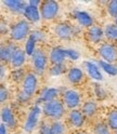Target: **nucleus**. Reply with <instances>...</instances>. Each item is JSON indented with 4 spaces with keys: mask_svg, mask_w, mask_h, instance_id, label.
I'll use <instances>...</instances> for the list:
<instances>
[{
    "mask_svg": "<svg viewBox=\"0 0 117 134\" xmlns=\"http://www.w3.org/2000/svg\"><path fill=\"white\" fill-rule=\"evenodd\" d=\"M42 110L48 117H51L54 119H60L64 114V107L62 103L57 102V100H52V102L45 103Z\"/></svg>",
    "mask_w": 117,
    "mask_h": 134,
    "instance_id": "f257e3e1",
    "label": "nucleus"
},
{
    "mask_svg": "<svg viewBox=\"0 0 117 134\" xmlns=\"http://www.w3.org/2000/svg\"><path fill=\"white\" fill-rule=\"evenodd\" d=\"M58 11V4L53 0H47L41 4V16L44 19H53Z\"/></svg>",
    "mask_w": 117,
    "mask_h": 134,
    "instance_id": "f03ea898",
    "label": "nucleus"
},
{
    "mask_svg": "<svg viewBox=\"0 0 117 134\" xmlns=\"http://www.w3.org/2000/svg\"><path fill=\"white\" fill-rule=\"evenodd\" d=\"M29 31V25L27 22L21 21L16 25L12 27L11 29V37L14 40H22L27 36V34Z\"/></svg>",
    "mask_w": 117,
    "mask_h": 134,
    "instance_id": "7ed1b4c3",
    "label": "nucleus"
},
{
    "mask_svg": "<svg viewBox=\"0 0 117 134\" xmlns=\"http://www.w3.org/2000/svg\"><path fill=\"white\" fill-rule=\"evenodd\" d=\"M99 53L107 63H113L117 60V49L113 44H103L99 49Z\"/></svg>",
    "mask_w": 117,
    "mask_h": 134,
    "instance_id": "20e7f679",
    "label": "nucleus"
},
{
    "mask_svg": "<svg viewBox=\"0 0 117 134\" xmlns=\"http://www.w3.org/2000/svg\"><path fill=\"white\" fill-rule=\"evenodd\" d=\"M40 111H41L40 107H38V106H35L30 110V113L28 115V118L26 120V123H25V127H24V129H25L26 132H31L33 130L35 129L36 124L38 122V117L40 115Z\"/></svg>",
    "mask_w": 117,
    "mask_h": 134,
    "instance_id": "39448f33",
    "label": "nucleus"
},
{
    "mask_svg": "<svg viewBox=\"0 0 117 134\" xmlns=\"http://www.w3.org/2000/svg\"><path fill=\"white\" fill-rule=\"evenodd\" d=\"M33 63H34V66H35V69L37 72L41 74L44 70H45V67H46V64H47V57L46 55L44 54V52L41 50H38L34 53L33 55Z\"/></svg>",
    "mask_w": 117,
    "mask_h": 134,
    "instance_id": "423d86ee",
    "label": "nucleus"
},
{
    "mask_svg": "<svg viewBox=\"0 0 117 134\" xmlns=\"http://www.w3.org/2000/svg\"><path fill=\"white\" fill-rule=\"evenodd\" d=\"M36 86H37V79L35 77V75L28 74L24 79L23 92H25L28 96H30L31 94H34V92L36 90Z\"/></svg>",
    "mask_w": 117,
    "mask_h": 134,
    "instance_id": "0eeeda50",
    "label": "nucleus"
},
{
    "mask_svg": "<svg viewBox=\"0 0 117 134\" xmlns=\"http://www.w3.org/2000/svg\"><path fill=\"white\" fill-rule=\"evenodd\" d=\"M64 102L66 104V106L70 107V108H75L79 105L80 102V98L77 92H75L73 90L70 91H66L64 93Z\"/></svg>",
    "mask_w": 117,
    "mask_h": 134,
    "instance_id": "6e6552de",
    "label": "nucleus"
},
{
    "mask_svg": "<svg viewBox=\"0 0 117 134\" xmlns=\"http://www.w3.org/2000/svg\"><path fill=\"white\" fill-rule=\"evenodd\" d=\"M65 54H64V50L60 49V48H55L53 49L51 53H50V60L54 65H60L63 63L64 58H65Z\"/></svg>",
    "mask_w": 117,
    "mask_h": 134,
    "instance_id": "1a4fd4ad",
    "label": "nucleus"
},
{
    "mask_svg": "<svg viewBox=\"0 0 117 134\" xmlns=\"http://www.w3.org/2000/svg\"><path fill=\"white\" fill-rule=\"evenodd\" d=\"M24 15L31 22H37L40 19V14H39L37 7H34V5H27L25 8Z\"/></svg>",
    "mask_w": 117,
    "mask_h": 134,
    "instance_id": "9d476101",
    "label": "nucleus"
},
{
    "mask_svg": "<svg viewBox=\"0 0 117 134\" xmlns=\"http://www.w3.org/2000/svg\"><path fill=\"white\" fill-rule=\"evenodd\" d=\"M56 35L62 39H68L72 35V28L67 24H60L55 28Z\"/></svg>",
    "mask_w": 117,
    "mask_h": 134,
    "instance_id": "9b49d317",
    "label": "nucleus"
},
{
    "mask_svg": "<svg viewBox=\"0 0 117 134\" xmlns=\"http://www.w3.org/2000/svg\"><path fill=\"white\" fill-rule=\"evenodd\" d=\"M15 51H16L15 47L12 46V44H9V46H7V47H2L1 48V51H0V57H1V61L8 62V61L12 60L13 54H14Z\"/></svg>",
    "mask_w": 117,
    "mask_h": 134,
    "instance_id": "f8f14e48",
    "label": "nucleus"
},
{
    "mask_svg": "<svg viewBox=\"0 0 117 134\" xmlns=\"http://www.w3.org/2000/svg\"><path fill=\"white\" fill-rule=\"evenodd\" d=\"M10 10L14 11V12H20V11H24L25 10V3L19 0H7L3 2Z\"/></svg>",
    "mask_w": 117,
    "mask_h": 134,
    "instance_id": "ddd939ff",
    "label": "nucleus"
},
{
    "mask_svg": "<svg viewBox=\"0 0 117 134\" xmlns=\"http://www.w3.org/2000/svg\"><path fill=\"white\" fill-rule=\"evenodd\" d=\"M75 15H76V19L78 20L79 24L82 26H91L93 23L92 18L87 12H76Z\"/></svg>",
    "mask_w": 117,
    "mask_h": 134,
    "instance_id": "4468645a",
    "label": "nucleus"
},
{
    "mask_svg": "<svg viewBox=\"0 0 117 134\" xmlns=\"http://www.w3.org/2000/svg\"><path fill=\"white\" fill-rule=\"evenodd\" d=\"M70 120L72 122V124L74 127H81L82 123H83V116L82 113L74 109L73 111H71L70 114Z\"/></svg>",
    "mask_w": 117,
    "mask_h": 134,
    "instance_id": "2eb2a0df",
    "label": "nucleus"
},
{
    "mask_svg": "<svg viewBox=\"0 0 117 134\" xmlns=\"http://www.w3.org/2000/svg\"><path fill=\"white\" fill-rule=\"evenodd\" d=\"M86 67H87V70H88L91 78L97 79V80H102V75L100 72L95 64L91 63V62H86Z\"/></svg>",
    "mask_w": 117,
    "mask_h": 134,
    "instance_id": "dca6fc26",
    "label": "nucleus"
},
{
    "mask_svg": "<svg viewBox=\"0 0 117 134\" xmlns=\"http://www.w3.org/2000/svg\"><path fill=\"white\" fill-rule=\"evenodd\" d=\"M1 118H2L3 123H6V125H8V127H13V125L15 124L13 114H12V111L9 109V108H3L2 109Z\"/></svg>",
    "mask_w": 117,
    "mask_h": 134,
    "instance_id": "f3484780",
    "label": "nucleus"
},
{
    "mask_svg": "<svg viewBox=\"0 0 117 134\" xmlns=\"http://www.w3.org/2000/svg\"><path fill=\"white\" fill-rule=\"evenodd\" d=\"M24 61H25V53H24V51H22V50L18 49V50H16V51L14 52L13 57H12V60H11L12 65H13L14 67H20V66L24 63Z\"/></svg>",
    "mask_w": 117,
    "mask_h": 134,
    "instance_id": "a211bd4d",
    "label": "nucleus"
},
{
    "mask_svg": "<svg viewBox=\"0 0 117 134\" xmlns=\"http://www.w3.org/2000/svg\"><path fill=\"white\" fill-rule=\"evenodd\" d=\"M57 94H58V91L56 89H46L42 92V95H41V100H44L46 103L52 102L57 96Z\"/></svg>",
    "mask_w": 117,
    "mask_h": 134,
    "instance_id": "6ab92c4d",
    "label": "nucleus"
},
{
    "mask_svg": "<svg viewBox=\"0 0 117 134\" xmlns=\"http://www.w3.org/2000/svg\"><path fill=\"white\" fill-rule=\"evenodd\" d=\"M68 80L73 83H77L82 79V71L79 68H72L68 71Z\"/></svg>",
    "mask_w": 117,
    "mask_h": 134,
    "instance_id": "aec40b11",
    "label": "nucleus"
},
{
    "mask_svg": "<svg viewBox=\"0 0 117 134\" xmlns=\"http://www.w3.org/2000/svg\"><path fill=\"white\" fill-rule=\"evenodd\" d=\"M102 36H103V30L101 28H99V27L93 26L89 30V37L93 42H99V41L101 40Z\"/></svg>",
    "mask_w": 117,
    "mask_h": 134,
    "instance_id": "412c9836",
    "label": "nucleus"
},
{
    "mask_svg": "<svg viewBox=\"0 0 117 134\" xmlns=\"http://www.w3.org/2000/svg\"><path fill=\"white\" fill-rule=\"evenodd\" d=\"M99 64L108 75H111V76H115V75H117V68L115 66H113L112 64L107 63L105 61H100Z\"/></svg>",
    "mask_w": 117,
    "mask_h": 134,
    "instance_id": "4be33fe9",
    "label": "nucleus"
},
{
    "mask_svg": "<svg viewBox=\"0 0 117 134\" xmlns=\"http://www.w3.org/2000/svg\"><path fill=\"white\" fill-rule=\"evenodd\" d=\"M97 110V105L94 102H87L82 107V111L87 116H92Z\"/></svg>",
    "mask_w": 117,
    "mask_h": 134,
    "instance_id": "5701e85b",
    "label": "nucleus"
},
{
    "mask_svg": "<svg viewBox=\"0 0 117 134\" xmlns=\"http://www.w3.org/2000/svg\"><path fill=\"white\" fill-rule=\"evenodd\" d=\"M105 35L110 39H117V26L116 25H107L105 28Z\"/></svg>",
    "mask_w": 117,
    "mask_h": 134,
    "instance_id": "b1692460",
    "label": "nucleus"
},
{
    "mask_svg": "<svg viewBox=\"0 0 117 134\" xmlns=\"http://www.w3.org/2000/svg\"><path fill=\"white\" fill-rule=\"evenodd\" d=\"M108 125L113 130H117V110H113L108 115Z\"/></svg>",
    "mask_w": 117,
    "mask_h": 134,
    "instance_id": "393cba45",
    "label": "nucleus"
},
{
    "mask_svg": "<svg viewBox=\"0 0 117 134\" xmlns=\"http://www.w3.org/2000/svg\"><path fill=\"white\" fill-rule=\"evenodd\" d=\"M35 43L36 41L33 39L31 37L28 38L27 42H26V49H25V51H26V54L28 55H34V53L36 52L35 51Z\"/></svg>",
    "mask_w": 117,
    "mask_h": 134,
    "instance_id": "a878e982",
    "label": "nucleus"
},
{
    "mask_svg": "<svg viewBox=\"0 0 117 134\" xmlns=\"http://www.w3.org/2000/svg\"><path fill=\"white\" fill-rule=\"evenodd\" d=\"M51 131H52V134H63L64 127H63V124L61 122L55 121L51 125Z\"/></svg>",
    "mask_w": 117,
    "mask_h": 134,
    "instance_id": "bb28decb",
    "label": "nucleus"
},
{
    "mask_svg": "<svg viewBox=\"0 0 117 134\" xmlns=\"http://www.w3.org/2000/svg\"><path fill=\"white\" fill-rule=\"evenodd\" d=\"M65 70V67L60 64V65H54L51 69H50V74L52 75V76H57V75H61L63 74Z\"/></svg>",
    "mask_w": 117,
    "mask_h": 134,
    "instance_id": "cd10ccee",
    "label": "nucleus"
},
{
    "mask_svg": "<svg viewBox=\"0 0 117 134\" xmlns=\"http://www.w3.org/2000/svg\"><path fill=\"white\" fill-rule=\"evenodd\" d=\"M95 134H110V131H108L107 127L103 123H99L95 129H94Z\"/></svg>",
    "mask_w": 117,
    "mask_h": 134,
    "instance_id": "c85d7f7f",
    "label": "nucleus"
},
{
    "mask_svg": "<svg viewBox=\"0 0 117 134\" xmlns=\"http://www.w3.org/2000/svg\"><path fill=\"white\" fill-rule=\"evenodd\" d=\"M64 54L66 57H68L71 58V60H78V57H79V54L78 52H76L75 50H64Z\"/></svg>",
    "mask_w": 117,
    "mask_h": 134,
    "instance_id": "c756f323",
    "label": "nucleus"
},
{
    "mask_svg": "<svg viewBox=\"0 0 117 134\" xmlns=\"http://www.w3.org/2000/svg\"><path fill=\"white\" fill-rule=\"evenodd\" d=\"M108 12L112 16H115L117 18V1H111L110 4H108Z\"/></svg>",
    "mask_w": 117,
    "mask_h": 134,
    "instance_id": "7c9ffc66",
    "label": "nucleus"
},
{
    "mask_svg": "<svg viewBox=\"0 0 117 134\" xmlns=\"http://www.w3.org/2000/svg\"><path fill=\"white\" fill-rule=\"evenodd\" d=\"M40 134H52V131H51V127H49L48 124H42L40 127V131H39Z\"/></svg>",
    "mask_w": 117,
    "mask_h": 134,
    "instance_id": "2f4dec72",
    "label": "nucleus"
},
{
    "mask_svg": "<svg viewBox=\"0 0 117 134\" xmlns=\"http://www.w3.org/2000/svg\"><path fill=\"white\" fill-rule=\"evenodd\" d=\"M23 75H24V72L22 69H16L12 72V78L14 80H21L23 78Z\"/></svg>",
    "mask_w": 117,
    "mask_h": 134,
    "instance_id": "473e14b6",
    "label": "nucleus"
},
{
    "mask_svg": "<svg viewBox=\"0 0 117 134\" xmlns=\"http://www.w3.org/2000/svg\"><path fill=\"white\" fill-rule=\"evenodd\" d=\"M30 37L34 39L35 41H39V40H42L44 39V34L40 32V31H33Z\"/></svg>",
    "mask_w": 117,
    "mask_h": 134,
    "instance_id": "72a5a7b5",
    "label": "nucleus"
},
{
    "mask_svg": "<svg viewBox=\"0 0 117 134\" xmlns=\"http://www.w3.org/2000/svg\"><path fill=\"white\" fill-rule=\"evenodd\" d=\"M7 98H8V91L3 87H1V90H0V100L3 102Z\"/></svg>",
    "mask_w": 117,
    "mask_h": 134,
    "instance_id": "f704fd0d",
    "label": "nucleus"
},
{
    "mask_svg": "<svg viewBox=\"0 0 117 134\" xmlns=\"http://www.w3.org/2000/svg\"><path fill=\"white\" fill-rule=\"evenodd\" d=\"M29 97H30V96H28L26 93H25V92H21L20 96H19V99L21 100V102H26V100H27Z\"/></svg>",
    "mask_w": 117,
    "mask_h": 134,
    "instance_id": "c9c22d12",
    "label": "nucleus"
},
{
    "mask_svg": "<svg viewBox=\"0 0 117 134\" xmlns=\"http://www.w3.org/2000/svg\"><path fill=\"white\" fill-rule=\"evenodd\" d=\"M95 92H97V94H98L99 97H104V92H103V90L100 88V86H98V85H95Z\"/></svg>",
    "mask_w": 117,
    "mask_h": 134,
    "instance_id": "e433bc0d",
    "label": "nucleus"
},
{
    "mask_svg": "<svg viewBox=\"0 0 117 134\" xmlns=\"http://www.w3.org/2000/svg\"><path fill=\"white\" fill-rule=\"evenodd\" d=\"M0 134H7V130H6L4 123H2L1 125H0Z\"/></svg>",
    "mask_w": 117,
    "mask_h": 134,
    "instance_id": "4c0bfd02",
    "label": "nucleus"
},
{
    "mask_svg": "<svg viewBox=\"0 0 117 134\" xmlns=\"http://www.w3.org/2000/svg\"><path fill=\"white\" fill-rule=\"evenodd\" d=\"M28 3H29V5L37 7V5L40 3V1H38V0H30V1H28Z\"/></svg>",
    "mask_w": 117,
    "mask_h": 134,
    "instance_id": "58836bf2",
    "label": "nucleus"
},
{
    "mask_svg": "<svg viewBox=\"0 0 117 134\" xmlns=\"http://www.w3.org/2000/svg\"><path fill=\"white\" fill-rule=\"evenodd\" d=\"M3 77V67L1 66V78Z\"/></svg>",
    "mask_w": 117,
    "mask_h": 134,
    "instance_id": "ea45409f",
    "label": "nucleus"
},
{
    "mask_svg": "<svg viewBox=\"0 0 117 134\" xmlns=\"http://www.w3.org/2000/svg\"><path fill=\"white\" fill-rule=\"evenodd\" d=\"M116 24H117V18H116Z\"/></svg>",
    "mask_w": 117,
    "mask_h": 134,
    "instance_id": "a19ab883",
    "label": "nucleus"
},
{
    "mask_svg": "<svg viewBox=\"0 0 117 134\" xmlns=\"http://www.w3.org/2000/svg\"><path fill=\"white\" fill-rule=\"evenodd\" d=\"M116 134H117V132H116Z\"/></svg>",
    "mask_w": 117,
    "mask_h": 134,
    "instance_id": "79ce46f5",
    "label": "nucleus"
}]
</instances>
